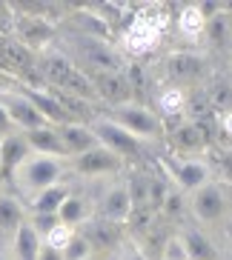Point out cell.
<instances>
[{"label":"cell","instance_id":"1","mask_svg":"<svg viewBox=\"0 0 232 260\" xmlns=\"http://www.w3.org/2000/svg\"><path fill=\"white\" fill-rule=\"evenodd\" d=\"M66 46L61 49L83 75H101V72H126L124 54L112 46V40L98 38H80V35H66Z\"/></svg>","mask_w":232,"mask_h":260},{"label":"cell","instance_id":"2","mask_svg":"<svg viewBox=\"0 0 232 260\" xmlns=\"http://www.w3.org/2000/svg\"><path fill=\"white\" fill-rule=\"evenodd\" d=\"M69 177V169L63 157H46V154H29L20 166L9 172V180L15 186V194L20 200H29L32 194L49 189Z\"/></svg>","mask_w":232,"mask_h":260},{"label":"cell","instance_id":"3","mask_svg":"<svg viewBox=\"0 0 232 260\" xmlns=\"http://www.w3.org/2000/svg\"><path fill=\"white\" fill-rule=\"evenodd\" d=\"M106 117L115 120L118 126H124L140 143H161L166 138V123L149 109V103H143L138 98L129 100V103H121V106H109Z\"/></svg>","mask_w":232,"mask_h":260},{"label":"cell","instance_id":"4","mask_svg":"<svg viewBox=\"0 0 232 260\" xmlns=\"http://www.w3.org/2000/svg\"><path fill=\"white\" fill-rule=\"evenodd\" d=\"M186 209L195 223L201 226H215V223L229 217V186L224 180H209L201 189L186 194Z\"/></svg>","mask_w":232,"mask_h":260},{"label":"cell","instance_id":"5","mask_svg":"<svg viewBox=\"0 0 232 260\" xmlns=\"http://www.w3.org/2000/svg\"><path fill=\"white\" fill-rule=\"evenodd\" d=\"M17 12L20 9H15V26H12V35L9 38H15L20 46H26L35 54L52 49V43L61 38V29L40 15H29V12L26 15H17Z\"/></svg>","mask_w":232,"mask_h":260},{"label":"cell","instance_id":"6","mask_svg":"<svg viewBox=\"0 0 232 260\" xmlns=\"http://www.w3.org/2000/svg\"><path fill=\"white\" fill-rule=\"evenodd\" d=\"M66 169L72 177H83V180H98V177H115L124 172V160L115 152H109L106 146H95L83 154L66 157Z\"/></svg>","mask_w":232,"mask_h":260},{"label":"cell","instance_id":"7","mask_svg":"<svg viewBox=\"0 0 232 260\" xmlns=\"http://www.w3.org/2000/svg\"><path fill=\"white\" fill-rule=\"evenodd\" d=\"M166 180L181 194H189V191L201 189L204 183L215 180L212 177V163L207 157H169L166 160Z\"/></svg>","mask_w":232,"mask_h":260},{"label":"cell","instance_id":"8","mask_svg":"<svg viewBox=\"0 0 232 260\" xmlns=\"http://www.w3.org/2000/svg\"><path fill=\"white\" fill-rule=\"evenodd\" d=\"M207 72V57L195 49H175L163 57V75H166V83L186 89V86L198 83Z\"/></svg>","mask_w":232,"mask_h":260},{"label":"cell","instance_id":"9","mask_svg":"<svg viewBox=\"0 0 232 260\" xmlns=\"http://www.w3.org/2000/svg\"><path fill=\"white\" fill-rule=\"evenodd\" d=\"M163 140L169 143L175 157H204V152H207V146H209V135L204 129V123L189 120V117H184L172 129H166V138Z\"/></svg>","mask_w":232,"mask_h":260},{"label":"cell","instance_id":"10","mask_svg":"<svg viewBox=\"0 0 232 260\" xmlns=\"http://www.w3.org/2000/svg\"><path fill=\"white\" fill-rule=\"evenodd\" d=\"M89 126H92V132L98 135L101 146H106L109 152H115L121 160H126V157H138L140 149H143V143H140L138 138H132L124 126H118V123L109 120L106 115H98Z\"/></svg>","mask_w":232,"mask_h":260},{"label":"cell","instance_id":"11","mask_svg":"<svg viewBox=\"0 0 232 260\" xmlns=\"http://www.w3.org/2000/svg\"><path fill=\"white\" fill-rule=\"evenodd\" d=\"M0 103H3L9 120H12V126H15L17 132H32V129H40V126H49V123L43 120V115L35 109V103H32V100L26 98V92L20 89V80H17L15 89L0 92Z\"/></svg>","mask_w":232,"mask_h":260},{"label":"cell","instance_id":"12","mask_svg":"<svg viewBox=\"0 0 232 260\" xmlns=\"http://www.w3.org/2000/svg\"><path fill=\"white\" fill-rule=\"evenodd\" d=\"M121 40H124V49L129 54H135V57L149 54L161 43V20H155V17H135L129 26L121 29Z\"/></svg>","mask_w":232,"mask_h":260},{"label":"cell","instance_id":"13","mask_svg":"<svg viewBox=\"0 0 232 260\" xmlns=\"http://www.w3.org/2000/svg\"><path fill=\"white\" fill-rule=\"evenodd\" d=\"M69 35H80V38H98V40H112V26L103 20L92 6H69L61 20Z\"/></svg>","mask_w":232,"mask_h":260},{"label":"cell","instance_id":"14","mask_svg":"<svg viewBox=\"0 0 232 260\" xmlns=\"http://www.w3.org/2000/svg\"><path fill=\"white\" fill-rule=\"evenodd\" d=\"M129 214H132V203H129V194H126V183L124 180H115V183L98 198L95 217H101V220H106V223H115V226L124 229L126 220H129Z\"/></svg>","mask_w":232,"mask_h":260},{"label":"cell","instance_id":"15","mask_svg":"<svg viewBox=\"0 0 232 260\" xmlns=\"http://www.w3.org/2000/svg\"><path fill=\"white\" fill-rule=\"evenodd\" d=\"M95 86V94H98V103H109V106H121V103H129L135 100L126 75L121 72H101V75H89Z\"/></svg>","mask_w":232,"mask_h":260},{"label":"cell","instance_id":"16","mask_svg":"<svg viewBox=\"0 0 232 260\" xmlns=\"http://www.w3.org/2000/svg\"><path fill=\"white\" fill-rule=\"evenodd\" d=\"M186 100H189L186 89H178V86L163 83V86H158V92H155L149 109H152V112L161 117L163 123H166V120H184V115H186Z\"/></svg>","mask_w":232,"mask_h":260},{"label":"cell","instance_id":"17","mask_svg":"<svg viewBox=\"0 0 232 260\" xmlns=\"http://www.w3.org/2000/svg\"><path fill=\"white\" fill-rule=\"evenodd\" d=\"M80 235L89 240V246H92L95 254H98V252H115L118 243L124 240V229L115 226V223L101 220V217H89V220L83 223Z\"/></svg>","mask_w":232,"mask_h":260},{"label":"cell","instance_id":"18","mask_svg":"<svg viewBox=\"0 0 232 260\" xmlns=\"http://www.w3.org/2000/svg\"><path fill=\"white\" fill-rule=\"evenodd\" d=\"M72 191H75V183L66 177V180H61V183H54V186H49V189L38 191V194H32L29 200H23L26 214H57L61 203L69 198Z\"/></svg>","mask_w":232,"mask_h":260},{"label":"cell","instance_id":"19","mask_svg":"<svg viewBox=\"0 0 232 260\" xmlns=\"http://www.w3.org/2000/svg\"><path fill=\"white\" fill-rule=\"evenodd\" d=\"M57 135H61L66 157H75V154H83L95 146H101V140L89 123H63V126H57Z\"/></svg>","mask_w":232,"mask_h":260},{"label":"cell","instance_id":"20","mask_svg":"<svg viewBox=\"0 0 232 260\" xmlns=\"http://www.w3.org/2000/svg\"><path fill=\"white\" fill-rule=\"evenodd\" d=\"M29 146L32 154H46V157H63L66 160V152H63L61 135H57V126H40V129L32 132H20Z\"/></svg>","mask_w":232,"mask_h":260},{"label":"cell","instance_id":"21","mask_svg":"<svg viewBox=\"0 0 232 260\" xmlns=\"http://www.w3.org/2000/svg\"><path fill=\"white\" fill-rule=\"evenodd\" d=\"M89 203H92V200L83 198L80 191H72L69 198L61 203V209H57V223L77 232L89 217H92V206H89Z\"/></svg>","mask_w":232,"mask_h":260},{"label":"cell","instance_id":"22","mask_svg":"<svg viewBox=\"0 0 232 260\" xmlns=\"http://www.w3.org/2000/svg\"><path fill=\"white\" fill-rule=\"evenodd\" d=\"M20 223H26V203L15 191L0 189V235L12 237Z\"/></svg>","mask_w":232,"mask_h":260},{"label":"cell","instance_id":"23","mask_svg":"<svg viewBox=\"0 0 232 260\" xmlns=\"http://www.w3.org/2000/svg\"><path fill=\"white\" fill-rule=\"evenodd\" d=\"M9 243H12V257L15 260H38L43 240H40V235L32 229L29 223H20L15 229V235L9 237Z\"/></svg>","mask_w":232,"mask_h":260},{"label":"cell","instance_id":"24","mask_svg":"<svg viewBox=\"0 0 232 260\" xmlns=\"http://www.w3.org/2000/svg\"><path fill=\"white\" fill-rule=\"evenodd\" d=\"M175 26H178V38L184 43H198V40H204L207 20H204V15L198 12L195 3H186V6H181L178 17H175Z\"/></svg>","mask_w":232,"mask_h":260},{"label":"cell","instance_id":"25","mask_svg":"<svg viewBox=\"0 0 232 260\" xmlns=\"http://www.w3.org/2000/svg\"><path fill=\"white\" fill-rule=\"evenodd\" d=\"M29 146H26L23 135L20 132H12V135H6L3 138V143H0V169H3V175H9L15 166H20V163L29 157Z\"/></svg>","mask_w":232,"mask_h":260},{"label":"cell","instance_id":"26","mask_svg":"<svg viewBox=\"0 0 232 260\" xmlns=\"http://www.w3.org/2000/svg\"><path fill=\"white\" fill-rule=\"evenodd\" d=\"M229 38H232V17H229V9H224V12H218L215 17L207 20L204 40L212 49H229Z\"/></svg>","mask_w":232,"mask_h":260},{"label":"cell","instance_id":"27","mask_svg":"<svg viewBox=\"0 0 232 260\" xmlns=\"http://www.w3.org/2000/svg\"><path fill=\"white\" fill-rule=\"evenodd\" d=\"M181 237H184V246L189 252V260H221V252L201 229H184Z\"/></svg>","mask_w":232,"mask_h":260},{"label":"cell","instance_id":"28","mask_svg":"<svg viewBox=\"0 0 232 260\" xmlns=\"http://www.w3.org/2000/svg\"><path fill=\"white\" fill-rule=\"evenodd\" d=\"M158 260H189L181 232H172V235L163 237V243L158 246Z\"/></svg>","mask_w":232,"mask_h":260},{"label":"cell","instance_id":"29","mask_svg":"<svg viewBox=\"0 0 232 260\" xmlns=\"http://www.w3.org/2000/svg\"><path fill=\"white\" fill-rule=\"evenodd\" d=\"M61 260H95V252H92V246H89V240L80 232H75V237L61 252Z\"/></svg>","mask_w":232,"mask_h":260},{"label":"cell","instance_id":"30","mask_svg":"<svg viewBox=\"0 0 232 260\" xmlns=\"http://www.w3.org/2000/svg\"><path fill=\"white\" fill-rule=\"evenodd\" d=\"M184 206H186V194H181L178 189H166V194H163V200H161V206H158V212L161 214H166L169 220H175L181 212H184Z\"/></svg>","mask_w":232,"mask_h":260},{"label":"cell","instance_id":"31","mask_svg":"<svg viewBox=\"0 0 232 260\" xmlns=\"http://www.w3.org/2000/svg\"><path fill=\"white\" fill-rule=\"evenodd\" d=\"M115 252H118V260H149V254L140 246V240L138 237H129V235H124V240L118 243Z\"/></svg>","mask_w":232,"mask_h":260},{"label":"cell","instance_id":"32","mask_svg":"<svg viewBox=\"0 0 232 260\" xmlns=\"http://www.w3.org/2000/svg\"><path fill=\"white\" fill-rule=\"evenodd\" d=\"M72 237H75V229H69V226H61V223H57V226H54L49 235H43V246H46V249H52V252H63Z\"/></svg>","mask_w":232,"mask_h":260},{"label":"cell","instance_id":"33","mask_svg":"<svg viewBox=\"0 0 232 260\" xmlns=\"http://www.w3.org/2000/svg\"><path fill=\"white\" fill-rule=\"evenodd\" d=\"M17 86V77L6 69V66H0V92H9V89H15Z\"/></svg>","mask_w":232,"mask_h":260},{"label":"cell","instance_id":"34","mask_svg":"<svg viewBox=\"0 0 232 260\" xmlns=\"http://www.w3.org/2000/svg\"><path fill=\"white\" fill-rule=\"evenodd\" d=\"M12 132H17L15 126H12V120H9L6 109H3V103H0V135H12Z\"/></svg>","mask_w":232,"mask_h":260},{"label":"cell","instance_id":"35","mask_svg":"<svg viewBox=\"0 0 232 260\" xmlns=\"http://www.w3.org/2000/svg\"><path fill=\"white\" fill-rule=\"evenodd\" d=\"M38 260H61V252H52V249H46V246H40Z\"/></svg>","mask_w":232,"mask_h":260},{"label":"cell","instance_id":"36","mask_svg":"<svg viewBox=\"0 0 232 260\" xmlns=\"http://www.w3.org/2000/svg\"><path fill=\"white\" fill-rule=\"evenodd\" d=\"M0 260H15V257H12V249H9V252H6V249H0Z\"/></svg>","mask_w":232,"mask_h":260},{"label":"cell","instance_id":"37","mask_svg":"<svg viewBox=\"0 0 232 260\" xmlns=\"http://www.w3.org/2000/svg\"><path fill=\"white\" fill-rule=\"evenodd\" d=\"M3 138H6V135H0V143H3Z\"/></svg>","mask_w":232,"mask_h":260},{"label":"cell","instance_id":"38","mask_svg":"<svg viewBox=\"0 0 232 260\" xmlns=\"http://www.w3.org/2000/svg\"><path fill=\"white\" fill-rule=\"evenodd\" d=\"M0 175H3V169H0Z\"/></svg>","mask_w":232,"mask_h":260}]
</instances>
